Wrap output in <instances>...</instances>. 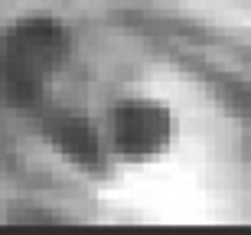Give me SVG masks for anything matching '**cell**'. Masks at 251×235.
I'll return each instance as SVG.
<instances>
[{
  "instance_id": "7a4b0ae2",
  "label": "cell",
  "mask_w": 251,
  "mask_h": 235,
  "mask_svg": "<svg viewBox=\"0 0 251 235\" xmlns=\"http://www.w3.org/2000/svg\"><path fill=\"white\" fill-rule=\"evenodd\" d=\"M173 134H176V118L163 102L127 98L114 104L108 137H111V151L121 160L144 163L163 157L173 144Z\"/></svg>"
},
{
  "instance_id": "3957f363",
  "label": "cell",
  "mask_w": 251,
  "mask_h": 235,
  "mask_svg": "<svg viewBox=\"0 0 251 235\" xmlns=\"http://www.w3.org/2000/svg\"><path fill=\"white\" fill-rule=\"evenodd\" d=\"M43 134L46 141L52 144V151L62 160H69L72 167L92 173V177H101L104 167H108V151H104V141L98 128H95L85 114L75 111H56L46 114L43 121Z\"/></svg>"
},
{
  "instance_id": "6da1fadb",
  "label": "cell",
  "mask_w": 251,
  "mask_h": 235,
  "mask_svg": "<svg viewBox=\"0 0 251 235\" xmlns=\"http://www.w3.org/2000/svg\"><path fill=\"white\" fill-rule=\"evenodd\" d=\"M72 56V33L56 17H23L0 33V102L36 108Z\"/></svg>"
}]
</instances>
